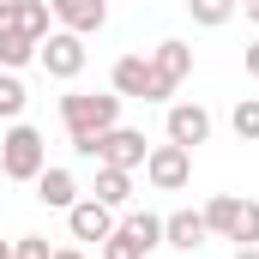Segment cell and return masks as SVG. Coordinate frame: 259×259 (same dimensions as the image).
<instances>
[{
  "label": "cell",
  "mask_w": 259,
  "mask_h": 259,
  "mask_svg": "<svg viewBox=\"0 0 259 259\" xmlns=\"http://www.w3.org/2000/svg\"><path fill=\"white\" fill-rule=\"evenodd\" d=\"M91 199H103L109 211H121L133 199V169H103L97 163V187H91Z\"/></svg>",
  "instance_id": "15"
},
{
  "label": "cell",
  "mask_w": 259,
  "mask_h": 259,
  "mask_svg": "<svg viewBox=\"0 0 259 259\" xmlns=\"http://www.w3.org/2000/svg\"><path fill=\"white\" fill-rule=\"evenodd\" d=\"M121 103L127 97H115V91H66L61 97V127H66V139H72L78 157H91L103 133L121 127Z\"/></svg>",
  "instance_id": "1"
},
{
  "label": "cell",
  "mask_w": 259,
  "mask_h": 259,
  "mask_svg": "<svg viewBox=\"0 0 259 259\" xmlns=\"http://www.w3.org/2000/svg\"><path fill=\"white\" fill-rule=\"evenodd\" d=\"M115 229L127 235L139 253H157V247H163V217H157V211H127V217H121Z\"/></svg>",
  "instance_id": "13"
},
{
  "label": "cell",
  "mask_w": 259,
  "mask_h": 259,
  "mask_svg": "<svg viewBox=\"0 0 259 259\" xmlns=\"http://www.w3.org/2000/svg\"><path fill=\"white\" fill-rule=\"evenodd\" d=\"M235 247H259V199H241V217H235Z\"/></svg>",
  "instance_id": "21"
},
{
  "label": "cell",
  "mask_w": 259,
  "mask_h": 259,
  "mask_svg": "<svg viewBox=\"0 0 259 259\" xmlns=\"http://www.w3.org/2000/svg\"><path fill=\"white\" fill-rule=\"evenodd\" d=\"M163 133H169V145H205L211 139V109L205 103H169V121H163Z\"/></svg>",
  "instance_id": "9"
},
{
  "label": "cell",
  "mask_w": 259,
  "mask_h": 259,
  "mask_svg": "<svg viewBox=\"0 0 259 259\" xmlns=\"http://www.w3.org/2000/svg\"><path fill=\"white\" fill-rule=\"evenodd\" d=\"M30 187H36V199H42L49 211H72V205H78V181H72V169H42Z\"/></svg>",
  "instance_id": "12"
},
{
  "label": "cell",
  "mask_w": 259,
  "mask_h": 259,
  "mask_svg": "<svg viewBox=\"0 0 259 259\" xmlns=\"http://www.w3.org/2000/svg\"><path fill=\"white\" fill-rule=\"evenodd\" d=\"M205 241H211L205 211H169V217H163V247H175V253H199Z\"/></svg>",
  "instance_id": "11"
},
{
  "label": "cell",
  "mask_w": 259,
  "mask_h": 259,
  "mask_svg": "<svg viewBox=\"0 0 259 259\" xmlns=\"http://www.w3.org/2000/svg\"><path fill=\"white\" fill-rule=\"evenodd\" d=\"M151 72H157V91H163V103L187 84V72H193V49L181 42V36H169V42H157L151 49Z\"/></svg>",
  "instance_id": "7"
},
{
  "label": "cell",
  "mask_w": 259,
  "mask_h": 259,
  "mask_svg": "<svg viewBox=\"0 0 259 259\" xmlns=\"http://www.w3.org/2000/svg\"><path fill=\"white\" fill-rule=\"evenodd\" d=\"M235 259H259V247H235Z\"/></svg>",
  "instance_id": "28"
},
{
  "label": "cell",
  "mask_w": 259,
  "mask_h": 259,
  "mask_svg": "<svg viewBox=\"0 0 259 259\" xmlns=\"http://www.w3.org/2000/svg\"><path fill=\"white\" fill-rule=\"evenodd\" d=\"M12 24H18V30H30V36L42 42V36L55 30V12H49V0H18V12H12Z\"/></svg>",
  "instance_id": "17"
},
{
  "label": "cell",
  "mask_w": 259,
  "mask_h": 259,
  "mask_svg": "<svg viewBox=\"0 0 259 259\" xmlns=\"http://www.w3.org/2000/svg\"><path fill=\"white\" fill-rule=\"evenodd\" d=\"M115 223H121V217H115L103 199H91V193H84L72 211H66V229H72V241H97V247H103V241L115 235Z\"/></svg>",
  "instance_id": "8"
},
{
  "label": "cell",
  "mask_w": 259,
  "mask_h": 259,
  "mask_svg": "<svg viewBox=\"0 0 259 259\" xmlns=\"http://www.w3.org/2000/svg\"><path fill=\"white\" fill-rule=\"evenodd\" d=\"M0 259H12V247H6V241H0Z\"/></svg>",
  "instance_id": "29"
},
{
  "label": "cell",
  "mask_w": 259,
  "mask_h": 259,
  "mask_svg": "<svg viewBox=\"0 0 259 259\" xmlns=\"http://www.w3.org/2000/svg\"><path fill=\"white\" fill-rule=\"evenodd\" d=\"M241 12H247V18H253V24H259V0H241Z\"/></svg>",
  "instance_id": "26"
},
{
  "label": "cell",
  "mask_w": 259,
  "mask_h": 259,
  "mask_svg": "<svg viewBox=\"0 0 259 259\" xmlns=\"http://www.w3.org/2000/svg\"><path fill=\"white\" fill-rule=\"evenodd\" d=\"M12 12H18V0H0V24H6V18H12Z\"/></svg>",
  "instance_id": "25"
},
{
  "label": "cell",
  "mask_w": 259,
  "mask_h": 259,
  "mask_svg": "<svg viewBox=\"0 0 259 259\" xmlns=\"http://www.w3.org/2000/svg\"><path fill=\"white\" fill-rule=\"evenodd\" d=\"M55 259H84V253H78V247H55Z\"/></svg>",
  "instance_id": "27"
},
{
  "label": "cell",
  "mask_w": 259,
  "mask_h": 259,
  "mask_svg": "<svg viewBox=\"0 0 259 259\" xmlns=\"http://www.w3.org/2000/svg\"><path fill=\"white\" fill-rule=\"evenodd\" d=\"M145 151H151V145H145L139 127H109L103 139H97L91 157H97L103 169H145Z\"/></svg>",
  "instance_id": "6"
},
{
  "label": "cell",
  "mask_w": 259,
  "mask_h": 259,
  "mask_svg": "<svg viewBox=\"0 0 259 259\" xmlns=\"http://www.w3.org/2000/svg\"><path fill=\"white\" fill-rule=\"evenodd\" d=\"M235 217H241V199H235V193H217L211 205H205V229H211L217 241L235 235Z\"/></svg>",
  "instance_id": "16"
},
{
  "label": "cell",
  "mask_w": 259,
  "mask_h": 259,
  "mask_svg": "<svg viewBox=\"0 0 259 259\" xmlns=\"http://www.w3.org/2000/svg\"><path fill=\"white\" fill-rule=\"evenodd\" d=\"M109 91L115 97H139V103H163L157 72H151V55H121V61L109 66Z\"/></svg>",
  "instance_id": "5"
},
{
  "label": "cell",
  "mask_w": 259,
  "mask_h": 259,
  "mask_svg": "<svg viewBox=\"0 0 259 259\" xmlns=\"http://www.w3.org/2000/svg\"><path fill=\"white\" fill-rule=\"evenodd\" d=\"M235 6H241V0H187V12H193V24H205V30H217V24H229V18H235Z\"/></svg>",
  "instance_id": "19"
},
{
  "label": "cell",
  "mask_w": 259,
  "mask_h": 259,
  "mask_svg": "<svg viewBox=\"0 0 259 259\" xmlns=\"http://www.w3.org/2000/svg\"><path fill=\"white\" fill-rule=\"evenodd\" d=\"M24 103H30L24 78L18 72H0V121H24Z\"/></svg>",
  "instance_id": "18"
},
{
  "label": "cell",
  "mask_w": 259,
  "mask_h": 259,
  "mask_svg": "<svg viewBox=\"0 0 259 259\" xmlns=\"http://www.w3.org/2000/svg\"><path fill=\"white\" fill-rule=\"evenodd\" d=\"M49 169V145H42V133L30 127V121H12L6 139H0V175L6 181H36Z\"/></svg>",
  "instance_id": "2"
},
{
  "label": "cell",
  "mask_w": 259,
  "mask_h": 259,
  "mask_svg": "<svg viewBox=\"0 0 259 259\" xmlns=\"http://www.w3.org/2000/svg\"><path fill=\"white\" fill-rule=\"evenodd\" d=\"M241 66H247V78H259V42H247V55H241Z\"/></svg>",
  "instance_id": "24"
},
{
  "label": "cell",
  "mask_w": 259,
  "mask_h": 259,
  "mask_svg": "<svg viewBox=\"0 0 259 259\" xmlns=\"http://www.w3.org/2000/svg\"><path fill=\"white\" fill-rule=\"evenodd\" d=\"M84 61H91V49H84V36H72V30H49L42 42H36V66L49 72V78H61V84H72L78 72H84Z\"/></svg>",
  "instance_id": "3"
},
{
  "label": "cell",
  "mask_w": 259,
  "mask_h": 259,
  "mask_svg": "<svg viewBox=\"0 0 259 259\" xmlns=\"http://www.w3.org/2000/svg\"><path fill=\"white\" fill-rule=\"evenodd\" d=\"M103 259H145V253H139V247H133L127 235H121V229H115V235H109V241H103Z\"/></svg>",
  "instance_id": "23"
},
{
  "label": "cell",
  "mask_w": 259,
  "mask_h": 259,
  "mask_svg": "<svg viewBox=\"0 0 259 259\" xmlns=\"http://www.w3.org/2000/svg\"><path fill=\"white\" fill-rule=\"evenodd\" d=\"M145 181H151L157 193H181V187L193 181V151H187V145H169V139L151 145V151H145Z\"/></svg>",
  "instance_id": "4"
},
{
  "label": "cell",
  "mask_w": 259,
  "mask_h": 259,
  "mask_svg": "<svg viewBox=\"0 0 259 259\" xmlns=\"http://www.w3.org/2000/svg\"><path fill=\"white\" fill-rule=\"evenodd\" d=\"M30 61H36V36L6 18L0 24V72H18V66H30Z\"/></svg>",
  "instance_id": "14"
},
{
  "label": "cell",
  "mask_w": 259,
  "mask_h": 259,
  "mask_svg": "<svg viewBox=\"0 0 259 259\" xmlns=\"http://www.w3.org/2000/svg\"><path fill=\"white\" fill-rule=\"evenodd\" d=\"M49 12H55V24L72 30V36H97L109 24V0H49Z\"/></svg>",
  "instance_id": "10"
},
{
  "label": "cell",
  "mask_w": 259,
  "mask_h": 259,
  "mask_svg": "<svg viewBox=\"0 0 259 259\" xmlns=\"http://www.w3.org/2000/svg\"><path fill=\"white\" fill-rule=\"evenodd\" d=\"M229 127H235L241 145H253V139H259V97H241V103L229 109Z\"/></svg>",
  "instance_id": "20"
},
{
  "label": "cell",
  "mask_w": 259,
  "mask_h": 259,
  "mask_svg": "<svg viewBox=\"0 0 259 259\" xmlns=\"http://www.w3.org/2000/svg\"><path fill=\"white\" fill-rule=\"evenodd\" d=\"M12 259H55V247H49L42 235H18V241H12Z\"/></svg>",
  "instance_id": "22"
}]
</instances>
